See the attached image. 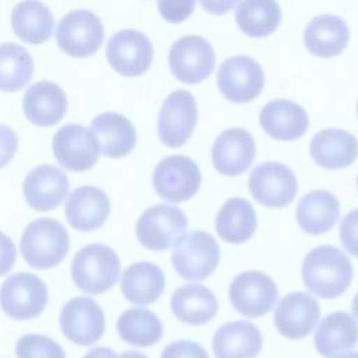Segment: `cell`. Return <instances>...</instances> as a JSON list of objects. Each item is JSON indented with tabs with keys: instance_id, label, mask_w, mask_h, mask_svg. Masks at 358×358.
Masks as SVG:
<instances>
[{
	"instance_id": "cell-48",
	"label": "cell",
	"mask_w": 358,
	"mask_h": 358,
	"mask_svg": "<svg viewBox=\"0 0 358 358\" xmlns=\"http://www.w3.org/2000/svg\"><path fill=\"white\" fill-rule=\"evenodd\" d=\"M357 186H358V178H357Z\"/></svg>"
},
{
	"instance_id": "cell-29",
	"label": "cell",
	"mask_w": 358,
	"mask_h": 358,
	"mask_svg": "<svg viewBox=\"0 0 358 358\" xmlns=\"http://www.w3.org/2000/svg\"><path fill=\"white\" fill-rule=\"evenodd\" d=\"M164 288V271L150 262H138L129 266L120 278V289L124 298L134 305H150L155 302Z\"/></svg>"
},
{
	"instance_id": "cell-4",
	"label": "cell",
	"mask_w": 358,
	"mask_h": 358,
	"mask_svg": "<svg viewBox=\"0 0 358 358\" xmlns=\"http://www.w3.org/2000/svg\"><path fill=\"white\" fill-rule=\"evenodd\" d=\"M220 262V248L215 239L204 231L185 234L175 245L172 266L176 273L190 281L204 280L213 274Z\"/></svg>"
},
{
	"instance_id": "cell-6",
	"label": "cell",
	"mask_w": 358,
	"mask_h": 358,
	"mask_svg": "<svg viewBox=\"0 0 358 358\" xmlns=\"http://www.w3.org/2000/svg\"><path fill=\"white\" fill-rule=\"evenodd\" d=\"M48 303L45 282L32 273L10 275L0 288V305L13 319L29 320L43 312Z\"/></svg>"
},
{
	"instance_id": "cell-23",
	"label": "cell",
	"mask_w": 358,
	"mask_h": 358,
	"mask_svg": "<svg viewBox=\"0 0 358 358\" xmlns=\"http://www.w3.org/2000/svg\"><path fill=\"white\" fill-rule=\"evenodd\" d=\"M310 155L322 168H345L358 157V140L347 130L324 129L310 140Z\"/></svg>"
},
{
	"instance_id": "cell-13",
	"label": "cell",
	"mask_w": 358,
	"mask_h": 358,
	"mask_svg": "<svg viewBox=\"0 0 358 358\" xmlns=\"http://www.w3.org/2000/svg\"><path fill=\"white\" fill-rule=\"evenodd\" d=\"M60 329L64 337L74 344L91 345L105 331L103 310L92 298L76 296L62 308Z\"/></svg>"
},
{
	"instance_id": "cell-31",
	"label": "cell",
	"mask_w": 358,
	"mask_h": 358,
	"mask_svg": "<svg viewBox=\"0 0 358 358\" xmlns=\"http://www.w3.org/2000/svg\"><path fill=\"white\" fill-rule=\"evenodd\" d=\"M256 214L252 204L241 197L227 200L215 217V229L229 243H243L256 231Z\"/></svg>"
},
{
	"instance_id": "cell-38",
	"label": "cell",
	"mask_w": 358,
	"mask_h": 358,
	"mask_svg": "<svg viewBox=\"0 0 358 358\" xmlns=\"http://www.w3.org/2000/svg\"><path fill=\"white\" fill-rule=\"evenodd\" d=\"M161 358H208L206 348L190 340H179L168 344Z\"/></svg>"
},
{
	"instance_id": "cell-12",
	"label": "cell",
	"mask_w": 358,
	"mask_h": 358,
	"mask_svg": "<svg viewBox=\"0 0 358 358\" xmlns=\"http://www.w3.org/2000/svg\"><path fill=\"white\" fill-rule=\"evenodd\" d=\"M277 296L278 289L275 282L262 271L241 273L229 285L232 306L248 317L266 315L274 306Z\"/></svg>"
},
{
	"instance_id": "cell-3",
	"label": "cell",
	"mask_w": 358,
	"mask_h": 358,
	"mask_svg": "<svg viewBox=\"0 0 358 358\" xmlns=\"http://www.w3.org/2000/svg\"><path fill=\"white\" fill-rule=\"evenodd\" d=\"M120 260L116 252L101 243H92L74 255L71 277L83 292L96 295L110 289L117 281Z\"/></svg>"
},
{
	"instance_id": "cell-42",
	"label": "cell",
	"mask_w": 358,
	"mask_h": 358,
	"mask_svg": "<svg viewBox=\"0 0 358 358\" xmlns=\"http://www.w3.org/2000/svg\"><path fill=\"white\" fill-rule=\"evenodd\" d=\"M203 6V8H206L207 11L213 13V14H224L227 13L231 7L236 6L238 3L236 1H213V3H206V1H201L200 3Z\"/></svg>"
},
{
	"instance_id": "cell-47",
	"label": "cell",
	"mask_w": 358,
	"mask_h": 358,
	"mask_svg": "<svg viewBox=\"0 0 358 358\" xmlns=\"http://www.w3.org/2000/svg\"><path fill=\"white\" fill-rule=\"evenodd\" d=\"M357 112H358V103H357Z\"/></svg>"
},
{
	"instance_id": "cell-1",
	"label": "cell",
	"mask_w": 358,
	"mask_h": 358,
	"mask_svg": "<svg viewBox=\"0 0 358 358\" xmlns=\"http://www.w3.org/2000/svg\"><path fill=\"white\" fill-rule=\"evenodd\" d=\"M352 264L337 248L322 245L312 249L302 264L305 287L315 295L330 299L341 295L352 281Z\"/></svg>"
},
{
	"instance_id": "cell-7",
	"label": "cell",
	"mask_w": 358,
	"mask_h": 358,
	"mask_svg": "<svg viewBox=\"0 0 358 358\" xmlns=\"http://www.w3.org/2000/svg\"><path fill=\"white\" fill-rule=\"evenodd\" d=\"M59 48L74 57L95 53L103 41V25L98 15L88 10H74L62 17L56 25Z\"/></svg>"
},
{
	"instance_id": "cell-20",
	"label": "cell",
	"mask_w": 358,
	"mask_h": 358,
	"mask_svg": "<svg viewBox=\"0 0 358 358\" xmlns=\"http://www.w3.org/2000/svg\"><path fill=\"white\" fill-rule=\"evenodd\" d=\"M110 203L103 190L95 186H81L69 196L64 211L69 224L78 231H94L108 218Z\"/></svg>"
},
{
	"instance_id": "cell-9",
	"label": "cell",
	"mask_w": 358,
	"mask_h": 358,
	"mask_svg": "<svg viewBox=\"0 0 358 358\" xmlns=\"http://www.w3.org/2000/svg\"><path fill=\"white\" fill-rule=\"evenodd\" d=\"M172 74L182 83L197 84L214 70L215 53L211 43L199 35L179 38L168 55Z\"/></svg>"
},
{
	"instance_id": "cell-18",
	"label": "cell",
	"mask_w": 358,
	"mask_h": 358,
	"mask_svg": "<svg viewBox=\"0 0 358 358\" xmlns=\"http://www.w3.org/2000/svg\"><path fill=\"white\" fill-rule=\"evenodd\" d=\"M255 140L249 131L231 127L222 131L214 141L211 158L214 168L227 176L243 173L255 158Z\"/></svg>"
},
{
	"instance_id": "cell-2",
	"label": "cell",
	"mask_w": 358,
	"mask_h": 358,
	"mask_svg": "<svg viewBox=\"0 0 358 358\" xmlns=\"http://www.w3.org/2000/svg\"><path fill=\"white\" fill-rule=\"evenodd\" d=\"M21 253L25 262L38 270L59 264L69 252V234L53 218H38L22 232Z\"/></svg>"
},
{
	"instance_id": "cell-36",
	"label": "cell",
	"mask_w": 358,
	"mask_h": 358,
	"mask_svg": "<svg viewBox=\"0 0 358 358\" xmlns=\"http://www.w3.org/2000/svg\"><path fill=\"white\" fill-rule=\"evenodd\" d=\"M17 358H66L60 344L42 334H25L15 345Z\"/></svg>"
},
{
	"instance_id": "cell-27",
	"label": "cell",
	"mask_w": 358,
	"mask_h": 358,
	"mask_svg": "<svg viewBox=\"0 0 358 358\" xmlns=\"http://www.w3.org/2000/svg\"><path fill=\"white\" fill-rule=\"evenodd\" d=\"M315 347L326 358H333L358 343V324L347 312H333L315 330Z\"/></svg>"
},
{
	"instance_id": "cell-22",
	"label": "cell",
	"mask_w": 358,
	"mask_h": 358,
	"mask_svg": "<svg viewBox=\"0 0 358 358\" xmlns=\"http://www.w3.org/2000/svg\"><path fill=\"white\" fill-rule=\"evenodd\" d=\"M259 120L267 134L282 141L302 137L309 124L305 109L287 99H274L266 103L260 110Z\"/></svg>"
},
{
	"instance_id": "cell-41",
	"label": "cell",
	"mask_w": 358,
	"mask_h": 358,
	"mask_svg": "<svg viewBox=\"0 0 358 358\" xmlns=\"http://www.w3.org/2000/svg\"><path fill=\"white\" fill-rule=\"evenodd\" d=\"M17 250L11 238L0 232V275L7 274L15 263Z\"/></svg>"
},
{
	"instance_id": "cell-32",
	"label": "cell",
	"mask_w": 358,
	"mask_h": 358,
	"mask_svg": "<svg viewBox=\"0 0 358 358\" xmlns=\"http://www.w3.org/2000/svg\"><path fill=\"white\" fill-rule=\"evenodd\" d=\"M53 15L41 1H21L11 13V25L15 35L28 43H43L53 31Z\"/></svg>"
},
{
	"instance_id": "cell-8",
	"label": "cell",
	"mask_w": 358,
	"mask_h": 358,
	"mask_svg": "<svg viewBox=\"0 0 358 358\" xmlns=\"http://www.w3.org/2000/svg\"><path fill=\"white\" fill-rule=\"evenodd\" d=\"M152 183L157 194L172 203L192 199L201 185L197 164L185 155L164 158L154 169Z\"/></svg>"
},
{
	"instance_id": "cell-39",
	"label": "cell",
	"mask_w": 358,
	"mask_h": 358,
	"mask_svg": "<svg viewBox=\"0 0 358 358\" xmlns=\"http://www.w3.org/2000/svg\"><path fill=\"white\" fill-rule=\"evenodd\" d=\"M194 6V1H158L161 15L169 22H180L186 20L192 14Z\"/></svg>"
},
{
	"instance_id": "cell-14",
	"label": "cell",
	"mask_w": 358,
	"mask_h": 358,
	"mask_svg": "<svg viewBox=\"0 0 358 358\" xmlns=\"http://www.w3.org/2000/svg\"><path fill=\"white\" fill-rule=\"evenodd\" d=\"M154 49L151 41L137 29L116 32L106 45V57L113 70L126 77H136L148 70Z\"/></svg>"
},
{
	"instance_id": "cell-46",
	"label": "cell",
	"mask_w": 358,
	"mask_h": 358,
	"mask_svg": "<svg viewBox=\"0 0 358 358\" xmlns=\"http://www.w3.org/2000/svg\"><path fill=\"white\" fill-rule=\"evenodd\" d=\"M337 358H358V351H350V352H344Z\"/></svg>"
},
{
	"instance_id": "cell-10",
	"label": "cell",
	"mask_w": 358,
	"mask_h": 358,
	"mask_svg": "<svg viewBox=\"0 0 358 358\" xmlns=\"http://www.w3.org/2000/svg\"><path fill=\"white\" fill-rule=\"evenodd\" d=\"M217 84L221 94L231 102L243 103L255 99L264 87L262 66L245 55L224 60L218 69Z\"/></svg>"
},
{
	"instance_id": "cell-34",
	"label": "cell",
	"mask_w": 358,
	"mask_h": 358,
	"mask_svg": "<svg viewBox=\"0 0 358 358\" xmlns=\"http://www.w3.org/2000/svg\"><path fill=\"white\" fill-rule=\"evenodd\" d=\"M235 20L243 34L262 38L280 25L281 8L271 0H245L236 4Z\"/></svg>"
},
{
	"instance_id": "cell-37",
	"label": "cell",
	"mask_w": 358,
	"mask_h": 358,
	"mask_svg": "<svg viewBox=\"0 0 358 358\" xmlns=\"http://www.w3.org/2000/svg\"><path fill=\"white\" fill-rule=\"evenodd\" d=\"M340 239L344 249L358 257V208L347 213L341 220Z\"/></svg>"
},
{
	"instance_id": "cell-30",
	"label": "cell",
	"mask_w": 358,
	"mask_h": 358,
	"mask_svg": "<svg viewBox=\"0 0 358 358\" xmlns=\"http://www.w3.org/2000/svg\"><path fill=\"white\" fill-rule=\"evenodd\" d=\"M338 218V200L326 190L306 193L298 203L296 220L299 227L310 235L327 232Z\"/></svg>"
},
{
	"instance_id": "cell-24",
	"label": "cell",
	"mask_w": 358,
	"mask_h": 358,
	"mask_svg": "<svg viewBox=\"0 0 358 358\" xmlns=\"http://www.w3.org/2000/svg\"><path fill=\"white\" fill-rule=\"evenodd\" d=\"M262 333L250 322L235 320L221 326L213 337L215 358H255L262 350Z\"/></svg>"
},
{
	"instance_id": "cell-45",
	"label": "cell",
	"mask_w": 358,
	"mask_h": 358,
	"mask_svg": "<svg viewBox=\"0 0 358 358\" xmlns=\"http://www.w3.org/2000/svg\"><path fill=\"white\" fill-rule=\"evenodd\" d=\"M351 309H352V313L355 316V319L358 320V292L355 294L354 299H352V303H351Z\"/></svg>"
},
{
	"instance_id": "cell-11",
	"label": "cell",
	"mask_w": 358,
	"mask_h": 358,
	"mask_svg": "<svg viewBox=\"0 0 358 358\" xmlns=\"http://www.w3.org/2000/svg\"><path fill=\"white\" fill-rule=\"evenodd\" d=\"M250 194L263 206L281 208L288 206L298 190L294 172L281 162L259 164L249 176Z\"/></svg>"
},
{
	"instance_id": "cell-35",
	"label": "cell",
	"mask_w": 358,
	"mask_h": 358,
	"mask_svg": "<svg viewBox=\"0 0 358 358\" xmlns=\"http://www.w3.org/2000/svg\"><path fill=\"white\" fill-rule=\"evenodd\" d=\"M34 62L28 50L17 43L0 45V90L18 91L32 77Z\"/></svg>"
},
{
	"instance_id": "cell-43",
	"label": "cell",
	"mask_w": 358,
	"mask_h": 358,
	"mask_svg": "<svg viewBox=\"0 0 358 358\" xmlns=\"http://www.w3.org/2000/svg\"><path fill=\"white\" fill-rule=\"evenodd\" d=\"M83 358H117L113 350L108 347H96L92 348L90 352H87Z\"/></svg>"
},
{
	"instance_id": "cell-33",
	"label": "cell",
	"mask_w": 358,
	"mask_h": 358,
	"mask_svg": "<svg viewBox=\"0 0 358 358\" xmlns=\"http://www.w3.org/2000/svg\"><path fill=\"white\" fill-rule=\"evenodd\" d=\"M116 329L120 338L134 347H150L158 343L164 333L159 317L144 308L124 310L117 319Z\"/></svg>"
},
{
	"instance_id": "cell-17",
	"label": "cell",
	"mask_w": 358,
	"mask_h": 358,
	"mask_svg": "<svg viewBox=\"0 0 358 358\" xmlns=\"http://www.w3.org/2000/svg\"><path fill=\"white\" fill-rule=\"evenodd\" d=\"M320 309L316 299L306 292L285 295L274 309V324L287 338L308 336L319 320Z\"/></svg>"
},
{
	"instance_id": "cell-21",
	"label": "cell",
	"mask_w": 358,
	"mask_h": 358,
	"mask_svg": "<svg viewBox=\"0 0 358 358\" xmlns=\"http://www.w3.org/2000/svg\"><path fill=\"white\" fill-rule=\"evenodd\" d=\"M22 108L29 122L41 127H48L63 119L67 110V98L57 84L38 81L27 90Z\"/></svg>"
},
{
	"instance_id": "cell-40",
	"label": "cell",
	"mask_w": 358,
	"mask_h": 358,
	"mask_svg": "<svg viewBox=\"0 0 358 358\" xmlns=\"http://www.w3.org/2000/svg\"><path fill=\"white\" fill-rule=\"evenodd\" d=\"M17 145L15 131L6 124H0V168L6 166L13 159Z\"/></svg>"
},
{
	"instance_id": "cell-5",
	"label": "cell",
	"mask_w": 358,
	"mask_h": 358,
	"mask_svg": "<svg viewBox=\"0 0 358 358\" xmlns=\"http://www.w3.org/2000/svg\"><path fill=\"white\" fill-rule=\"evenodd\" d=\"M186 228L187 218L180 208L169 204H155L140 215L136 224V235L147 249L165 250L179 242Z\"/></svg>"
},
{
	"instance_id": "cell-28",
	"label": "cell",
	"mask_w": 358,
	"mask_h": 358,
	"mask_svg": "<svg viewBox=\"0 0 358 358\" xmlns=\"http://www.w3.org/2000/svg\"><path fill=\"white\" fill-rule=\"evenodd\" d=\"M171 309L180 322L201 326L217 315L218 302L210 288L201 284H186L172 294Z\"/></svg>"
},
{
	"instance_id": "cell-15",
	"label": "cell",
	"mask_w": 358,
	"mask_h": 358,
	"mask_svg": "<svg viewBox=\"0 0 358 358\" xmlns=\"http://www.w3.org/2000/svg\"><path fill=\"white\" fill-rule=\"evenodd\" d=\"M197 123L194 96L185 90L171 92L164 101L158 116V134L168 147L183 145Z\"/></svg>"
},
{
	"instance_id": "cell-16",
	"label": "cell",
	"mask_w": 358,
	"mask_h": 358,
	"mask_svg": "<svg viewBox=\"0 0 358 358\" xmlns=\"http://www.w3.org/2000/svg\"><path fill=\"white\" fill-rule=\"evenodd\" d=\"M53 152L57 162L73 172L92 168L99 155L95 134L81 124H64L53 137Z\"/></svg>"
},
{
	"instance_id": "cell-44",
	"label": "cell",
	"mask_w": 358,
	"mask_h": 358,
	"mask_svg": "<svg viewBox=\"0 0 358 358\" xmlns=\"http://www.w3.org/2000/svg\"><path fill=\"white\" fill-rule=\"evenodd\" d=\"M119 358H148V357L138 351H124Z\"/></svg>"
},
{
	"instance_id": "cell-19",
	"label": "cell",
	"mask_w": 358,
	"mask_h": 358,
	"mask_svg": "<svg viewBox=\"0 0 358 358\" xmlns=\"http://www.w3.org/2000/svg\"><path fill=\"white\" fill-rule=\"evenodd\" d=\"M22 190L29 207L36 211H49L66 199L69 179L53 165H39L27 175Z\"/></svg>"
},
{
	"instance_id": "cell-26",
	"label": "cell",
	"mask_w": 358,
	"mask_h": 358,
	"mask_svg": "<svg viewBox=\"0 0 358 358\" xmlns=\"http://www.w3.org/2000/svg\"><path fill=\"white\" fill-rule=\"evenodd\" d=\"M91 131L98 140L99 151L110 158H122L136 145L134 126L126 116L116 112H105L94 117Z\"/></svg>"
},
{
	"instance_id": "cell-25",
	"label": "cell",
	"mask_w": 358,
	"mask_h": 358,
	"mask_svg": "<svg viewBox=\"0 0 358 358\" xmlns=\"http://www.w3.org/2000/svg\"><path fill=\"white\" fill-rule=\"evenodd\" d=\"M350 39V29L345 21L333 14H322L312 18L303 32L306 49L319 57L338 55Z\"/></svg>"
}]
</instances>
